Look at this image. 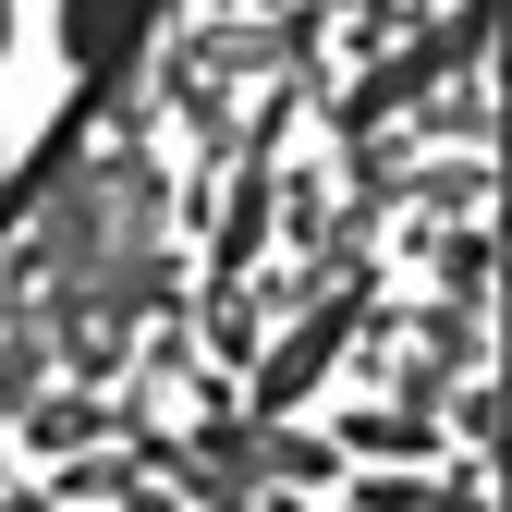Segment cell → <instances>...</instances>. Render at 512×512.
<instances>
[{
	"label": "cell",
	"instance_id": "obj_1",
	"mask_svg": "<svg viewBox=\"0 0 512 512\" xmlns=\"http://www.w3.org/2000/svg\"><path fill=\"white\" fill-rule=\"evenodd\" d=\"M159 0H61V61H74V86H110L122 61H135Z\"/></svg>",
	"mask_w": 512,
	"mask_h": 512
},
{
	"label": "cell",
	"instance_id": "obj_2",
	"mask_svg": "<svg viewBox=\"0 0 512 512\" xmlns=\"http://www.w3.org/2000/svg\"><path fill=\"white\" fill-rule=\"evenodd\" d=\"M13 25H25V13H13V0H0V49H13Z\"/></svg>",
	"mask_w": 512,
	"mask_h": 512
}]
</instances>
